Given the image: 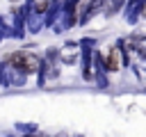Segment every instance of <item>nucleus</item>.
I'll use <instances>...</instances> for the list:
<instances>
[{
    "label": "nucleus",
    "mask_w": 146,
    "mask_h": 137,
    "mask_svg": "<svg viewBox=\"0 0 146 137\" xmlns=\"http://www.w3.org/2000/svg\"><path fill=\"white\" fill-rule=\"evenodd\" d=\"M9 64L14 68H18L21 73H36L39 66H41V59L32 53H16L9 57Z\"/></svg>",
    "instance_id": "nucleus-1"
},
{
    "label": "nucleus",
    "mask_w": 146,
    "mask_h": 137,
    "mask_svg": "<svg viewBox=\"0 0 146 137\" xmlns=\"http://www.w3.org/2000/svg\"><path fill=\"white\" fill-rule=\"evenodd\" d=\"M121 50L114 46V48H110V53L105 55V62H103V66H105V71H119L121 68V55H119Z\"/></svg>",
    "instance_id": "nucleus-2"
},
{
    "label": "nucleus",
    "mask_w": 146,
    "mask_h": 137,
    "mask_svg": "<svg viewBox=\"0 0 146 137\" xmlns=\"http://www.w3.org/2000/svg\"><path fill=\"white\" fill-rule=\"evenodd\" d=\"M123 2H125V0H107V2H105V11H107V14H114V11H119V9L123 7Z\"/></svg>",
    "instance_id": "nucleus-3"
},
{
    "label": "nucleus",
    "mask_w": 146,
    "mask_h": 137,
    "mask_svg": "<svg viewBox=\"0 0 146 137\" xmlns=\"http://www.w3.org/2000/svg\"><path fill=\"white\" fill-rule=\"evenodd\" d=\"M34 9L41 14V11H46L48 9V0H34Z\"/></svg>",
    "instance_id": "nucleus-4"
}]
</instances>
